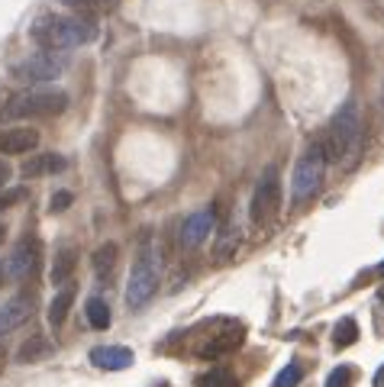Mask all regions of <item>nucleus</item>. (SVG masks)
Returning a JSON list of instances; mask_svg holds the SVG:
<instances>
[{"label":"nucleus","mask_w":384,"mask_h":387,"mask_svg":"<svg viewBox=\"0 0 384 387\" xmlns=\"http://www.w3.org/2000/svg\"><path fill=\"white\" fill-rule=\"evenodd\" d=\"M361 139H365V126H361V113L355 100H346L339 106V113L333 116L330 136L323 142V152L326 161H336V165L352 168L361 155Z\"/></svg>","instance_id":"obj_1"},{"label":"nucleus","mask_w":384,"mask_h":387,"mask_svg":"<svg viewBox=\"0 0 384 387\" xmlns=\"http://www.w3.org/2000/svg\"><path fill=\"white\" fill-rule=\"evenodd\" d=\"M30 36L36 46L58 52V49L87 46L97 39V26L87 16H39L30 26Z\"/></svg>","instance_id":"obj_2"},{"label":"nucleus","mask_w":384,"mask_h":387,"mask_svg":"<svg viewBox=\"0 0 384 387\" xmlns=\"http://www.w3.org/2000/svg\"><path fill=\"white\" fill-rule=\"evenodd\" d=\"M155 290H159V245L152 242V235H146L142 249H139V258L132 262L130 284H126V304H130V310L146 307L155 297Z\"/></svg>","instance_id":"obj_3"},{"label":"nucleus","mask_w":384,"mask_h":387,"mask_svg":"<svg viewBox=\"0 0 384 387\" xmlns=\"http://www.w3.org/2000/svg\"><path fill=\"white\" fill-rule=\"evenodd\" d=\"M68 110L65 91H20L0 110L4 120H36V116H58Z\"/></svg>","instance_id":"obj_4"},{"label":"nucleus","mask_w":384,"mask_h":387,"mask_svg":"<svg viewBox=\"0 0 384 387\" xmlns=\"http://www.w3.org/2000/svg\"><path fill=\"white\" fill-rule=\"evenodd\" d=\"M323 171H326V152H323V142H314L304 152V159L294 168V181H291V194L294 200H307L316 194L323 181Z\"/></svg>","instance_id":"obj_5"},{"label":"nucleus","mask_w":384,"mask_h":387,"mask_svg":"<svg viewBox=\"0 0 384 387\" xmlns=\"http://www.w3.org/2000/svg\"><path fill=\"white\" fill-rule=\"evenodd\" d=\"M68 68V59L65 55H55V52H36V55H26L23 61L13 65V78L23 84H42V81H55Z\"/></svg>","instance_id":"obj_6"},{"label":"nucleus","mask_w":384,"mask_h":387,"mask_svg":"<svg viewBox=\"0 0 384 387\" xmlns=\"http://www.w3.org/2000/svg\"><path fill=\"white\" fill-rule=\"evenodd\" d=\"M278 210H281V181H278L275 171H268V175L259 181V188H255L252 223H268Z\"/></svg>","instance_id":"obj_7"},{"label":"nucleus","mask_w":384,"mask_h":387,"mask_svg":"<svg viewBox=\"0 0 384 387\" xmlns=\"http://www.w3.org/2000/svg\"><path fill=\"white\" fill-rule=\"evenodd\" d=\"M213 229H216V207H204V210L191 213L185 220V226H181V245H185L187 252L200 249V245L210 239Z\"/></svg>","instance_id":"obj_8"},{"label":"nucleus","mask_w":384,"mask_h":387,"mask_svg":"<svg viewBox=\"0 0 384 387\" xmlns=\"http://www.w3.org/2000/svg\"><path fill=\"white\" fill-rule=\"evenodd\" d=\"M39 268V242L36 239H23V242L13 249V255L7 258V274L13 281H30Z\"/></svg>","instance_id":"obj_9"},{"label":"nucleus","mask_w":384,"mask_h":387,"mask_svg":"<svg viewBox=\"0 0 384 387\" xmlns=\"http://www.w3.org/2000/svg\"><path fill=\"white\" fill-rule=\"evenodd\" d=\"M91 362L104 371H123L136 362V355L126 345H97V349H91Z\"/></svg>","instance_id":"obj_10"},{"label":"nucleus","mask_w":384,"mask_h":387,"mask_svg":"<svg viewBox=\"0 0 384 387\" xmlns=\"http://www.w3.org/2000/svg\"><path fill=\"white\" fill-rule=\"evenodd\" d=\"M36 145H39V133L30 126H16L0 133V152L4 155H23L30 149H36Z\"/></svg>","instance_id":"obj_11"},{"label":"nucleus","mask_w":384,"mask_h":387,"mask_svg":"<svg viewBox=\"0 0 384 387\" xmlns=\"http://www.w3.org/2000/svg\"><path fill=\"white\" fill-rule=\"evenodd\" d=\"M65 165H68V161H65L62 155H55V152L32 155L30 161H23V165H20V178L32 181V178H42V175H55V171H65Z\"/></svg>","instance_id":"obj_12"},{"label":"nucleus","mask_w":384,"mask_h":387,"mask_svg":"<svg viewBox=\"0 0 384 387\" xmlns=\"http://www.w3.org/2000/svg\"><path fill=\"white\" fill-rule=\"evenodd\" d=\"M55 352V342L46 339V336H30V339L16 349V362L20 364H32V362H42Z\"/></svg>","instance_id":"obj_13"},{"label":"nucleus","mask_w":384,"mask_h":387,"mask_svg":"<svg viewBox=\"0 0 384 387\" xmlns=\"http://www.w3.org/2000/svg\"><path fill=\"white\" fill-rule=\"evenodd\" d=\"M75 294H78V288L75 284H62V288L55 290V297H52V304H49V323H52L55 329L65 323V317H68V310H71V304H75Z\"/></svg>","instance_id":"obj_14"},{"label":"nucleus","mask_w":384,"mask_h":387,"mask_svg":"<svg viewBox=\"0 0 384 387\" xmlns=\"http://www.w3.org/2000/svg\"><path fill=\"white\" fill-rule=\"evenodd\" d=\"M26 317H30V300L26 297H16L7 307H0V336L16 329L20 323H26Z\"/></svg>","instance_id":"obj_15"},{"label":"nucleus","mask_w":384,"mask_h":387,"mask_svg":"<svg viewBox=\"0 0 384 387\" xmlns=\"http://www.w3.org/2000/svg\"><path fill=\"white\" fill-rule=\"evenodd\" d=\"M239 249V226L236 223H223L220 233H216V245H213V255L216 262H230Z\"/></svg>","instance_id":"obj_16"},{"label":"nucleus","mask_w":384,"mask_h":387,"mask_svg":"<svg viewBox=\"0 0 384 387\" xmlns=\"http://www.w3.org/2000/svg\"><path fill=\"white\" fill-rule=\"evenodd\" d=\"M78 268V252L75 249H62L55 255V265H52V284H68L71 274Z\"/></svg>","instance_id":"obj_17"},{"label":"nucleus","mask_w":384,"mask_h":387,"mask_svg":"<svg viewBox=\"0 0 384 387\" xmlns=\"http://www.w3.org/2000/svg\"><path fill=\"white\" fill-rule=\"evenodd\" d=\"M116 255H120L116 242H104L97 252H94V271H97V278H107V274L113 271Z\"/></svg>","instance_id":"obj_18"},{"label":"nucleus","mask_w":384,"mask_h":387,"mask_svg":"<svg viewBox=\"0 0 384 387\" xmlns=\"http://www.w3.org/2000/svg\"><path fill=\"white\" fill-rule=\"evenodd\" d=\"M87 323H91L94 329H107L110 326V307H107V300H100V297H91V300H87Z\"/></svg>","instance_id":"obj_19"},{"label":"nucleus","mask_w":384,"mask_h":387,"mask_svg":"<svg viewBox=\"0 0 384 387\" xmlns=\"http://www.w3.org/2000/svg\"><path fill=\"white\" fill-rule=\"evenodd\" d=\"M355 339H359V323H355L352 317L339 319L336 329H333V342H336V349H349Z\"/></svg>","instance_id":"obj_20"},{"label":"nucleus","mask_w":384,"mask_h":387,"mask_svg":"<svg viewBox=\"0 0 384 387\" xmlns=\"http://www.w3.org/2000/svg\"><path fill=\"white\" fill-rule=\"evenodd\" d=\"M65 7L78 10V16H97V13H107L110 7H113V0H62Z\"/></svg>","instance_id":"obj_21"},{"label":"nucleus","mask_w":384,"mask_h":387,"mask_svg":"<svg viewBox=\"0 0 384 387\" xmlns=\"http://www.w3.org/2000/svg\"><path fill=\"white\" fill-rule=\"evenodd\" d=\"M239 342H242V336L239 333H230V336H220V339H210L204 349H200V358H216V355H223V352L236 349Z\"/></svg>","instance_id":"obj_22"},{"label":"nucleus","mask_w":384,"mask_h":387,"mask_svg":"<svg viewBox=\"0 0 384 387\" xmlns=\"http://www.w3.org/2000/svg\"><path fill=\"white\" fill-rule=\"evenodd\" d=\"M200 387H236V378L230 371H223V368H216V371L200 378Z\"/></svg>","instance_id":"obj_23"},{"label":"nucleus","mask_w":384,"mask_h":387,"mask_svg":"<svg viewBox=\"0 0 384 387\" xmlns=\"http://www.w3.org/2000/svg\"><path fill=\"white\" fill-rule=\"evenodd\" d=\"M300 378H304V368H300V364H287L285 371L275 378V387H297Z\"/></svg>","instance_id":"obj_24"},{"label":"nucleus","mask_w":384,"mask_h":387,"mask_svg":"<svg viewBox=\"0 0 384 387\" xmlns=\"http://www.w3.org/2000/svg\"><path fill=\"white\" fill-rule=\"evenodd\" d=\"M26 200V188H7V190H0V213L10 210L13 204H23Z\"/></svg>","instance_id":"obj_25"},{"label":"nucleus","mask_w":384,"mask_h":387,"mask_svg":"<svg viewBox=\"0 0 384 387\" xmlns=\"http://www.w3.org/2000/svg\"><path fill=\"white\" fill-rule=\"evenodd\" d=\"M326 387H352V368H349V364H339L336 371H330Z\"/></svg>","instance_id":"obj_26"},{"label":"nucleus","mask_w":384,"mask_h":387,"mask_svg":"<svg viewBox=\"0 0 384 387\" xmlns=\"http://www.w3.org/2000/svg\"><path fill=\"white\" fill-rule=\"evenodd\" d=\"M71 200H75V194H71V190H55L52 200H49V210H52V213H65L71 207Z\"/></svg>","instance_id":"obj_27"},{"label":"nucleus","mask_w":384,"mask_h":387,"mask_svg":"<svg viewBox=\"0 0 384 387\" xmlns=\"http://www.w3.org/2000/svg\"><path fill=\"white\" fill-rule=\"evenodd\" d=\"M7 181H10V165L4 159H0V190L7 188Z\"/></svg>","instance_id":"obj_28"},{"label":"nucleus","mask_w":384,"mask_h":387,"mask_svg":"<svg viewBox=\"0 0 384 387\" xmlns=\"http://www.w3.org/2000/svg\"><path fill=\"white\" fill-rule=\"evenodd\" d=\"M375 387H384V364L378 368V374H375Z\"/></svg>","instance_id":"obj_29"},{"label":"nucleus","mask_w":384,"mask_h":387,"mask_svg":"<svg viewBox=\"0 0 384 387\" xmlns=\"http://www.w3.org/2000/svg\"><path fill=\"white\" fill-rule=\"evenodd\" d=\"M4 274H7V268H4V262H0V284H4Z\"/></svg>","instance_id":"obj_30"},{"label":"nucleus","mask_w":384,"mask_h":387,"mask_svg":"<svg viewBox=\"0 0 384 387\" xmlns=\"http://www.w3.org/2000/svg\"><path fill=\"white\" fill-rule=\"evenodd\" d=\"M4 235H7V229H4V223H0V245H4Z\"/></svg>","instance_id":"obj_31"},{"label":"nucleus","mask_w":384,"mask_h":387,"mask_svg":"<svg viewBox=\"0 0 384 387\" xmlns=\"http://www.w3.org/2000/svg\"><path fill=\"white\" fill-rule=\"evenodd\" d=\"M378 274H384V262H381V265H378Z\"/></svg>","instance_id":"obj_32"},{"label":"nucleus","mask_w":384,"mask_h":387,"mask_svg":"<svg viewBox=\"0 0 384 387\" xmlns=\"http://www.w3.org/2000/svg\"><path fill=\"white\" fill-rule=\"evenodd\" d=\"M0 362H4V345H0Z\"/></svg>","instance_id":"obj_33"},{"label":"nucleus","mask_w":384,"mask_h":387,"mask_svg":"<svg viewBox=\"0 0 384 387\" xmlns=\"http://www.w3.org/2000/svg\"><path fill=\"white\" fill-rule=\"evenodd\" d=\"M381 297H384V290H381Z\"/></svg>","instance_id":"obj_34"}]
</instances>
